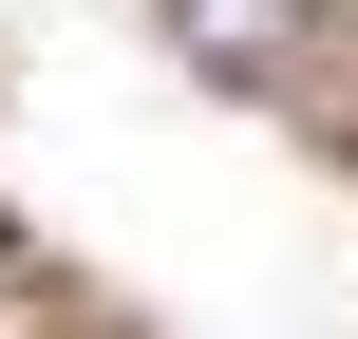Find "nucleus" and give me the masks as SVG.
Listing matches in <instances>:
<instances>
[{
  "mask_svg": "<svg viewBox=\"0 0 358 339\" xmlns=\"http://www.w3.org/2000/svg\"><path fill=\"white\" fill-rule=\"evenodd\" d=\"M189 19V57H227V75H283V38H302V0H170Z\"/></svg>",
  "mask_w": 358,
  "mask_h": 339,
  "instance_id": "f257e3e1",
  "label": "nucleus"
}]
</instances>
